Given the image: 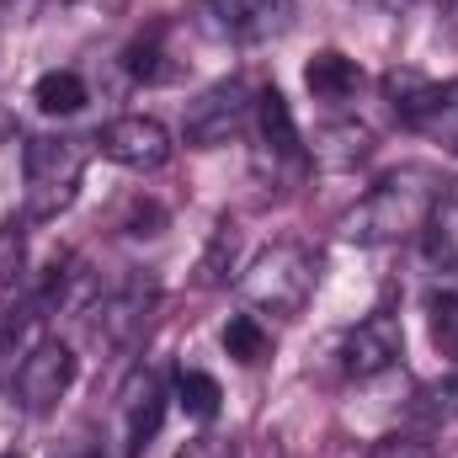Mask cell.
Wrapping results in <instances>:
<instances>
[{
  "label": "cell",
  "mask_w": 458,
  "mask_h": 458,
  "mask_svg": "<svg viewBox=\"0 0 458 458\" xmlns=\"http://www.w3.org/2000/svg\"><path fill=\"white\" fill-rule=\"evenodd\" d=\"M443 176L432 165H400V171H384L342 219L336 234L346 245H394V240H411L432 225V214L443 208Z\"/></svg>",
  "instance_id": "cell-1"
},
{
  "label": "cell",
  "mask_w": 458,
  "mask_h": 458,
  "mask_svg": "<svg viewBox=\"0 0 458 458\" xmlns=\"http://www.w3.org/2000/svg\"><path fill=\"white\" fill-rule=\"evenodd\" d=\"M86 160H91L86 139H75V133H32L21 144V208H27V219H38V225L59 219L81 192Z\"/></svg>",
  "instance_id": "cell-2"
},
{
  "label": "cell",
  "mask_w": 458,
  "mask_h": 458,
  "mask_svg": "<svg viewBox=\"0 0 458 458\" xmlns=\"http://www.w3.org/2000/svg\"><path fill=\"white\" fill-rule=\"evenodd\" d=\"M315 283H320V256H315L310 245H299V240L267 245V250L234 277V288H240V299L250 304V315H272V320L304 315Z\"/></svg>",
  "instance_id": "cell-3"
},
{
  "label": "cell",
  "mask_w": 458,
  "mask_h": 458,
  "mask_svg": "<svg viewBox=\"0 0 458 458\" xmlns=\"http://www.w3.org/2000/svg\"><path fill=\"white\" fill-rule=\"evenodd\" d=\"M250 128H256V176L267 187H283L288 192L310 171V144L299 139V123H293V113H288V102H283L277 86H261L256 91Z\"/></svg>",
  "instance_id": "cell-4"
},
{
  "label": "cell",
  "mask_w": 458,
  "mask_h": 458,
  "mask_svg": "<svg viewBox=\"0 0 458 458\" xmlns=\"http://www.w3.org/2000/svg\"><path fill=\"white\" fill-rule=\"evenodd\" d=\"M155 310H160V283L144 277V272L123 277L107 299L91 304V315H97V342L113 346V352H133V346L149 336Z\"/></svg>",
  "instance_id": "cell-5"
},
{
  "label": "cell",
  "mask_w": 458,
  "mask_h": 458,
  "mask_svg": "<svg viewBox=\"0 0 458 458\" xmlns=\"http://www.w3.org/2000/svg\"><path fill=\"white\" fill-rule=\"evenodd\" d=\"M293 0H198V27L219 43H272L293 27Z\"/></svg>",
  "instance_id": "cell-6"
},
{
  "label": "cell",
  "mask_w": 458,
  "mask_h": 458,
  "mask_svg": "<svg viewBox=\"0 0 458 458\" xmlns=\"http://www.w3.org/2000/svg\"><path fill=\"white\" fill-rule=\"evenodd\" d=\"M250 113H256V91H250L240 75H229V81H214V86L187 107L182 133H187L192 149H219V144L240 139V133L250 128Z\"/></svg>",
  "instance_id": "cell-7"
},
{
  "label": "cell",
  "mask_w": 458,
  "mask_h": 458,
  "mask_svg": "<svg viewBox=\"0 0 458 458\" xmlns=\"http://www.w3.org/2000/svg\"><path fill=\"white\" fill-rule=\"evenodd\" d=\"M70 384H75V352L64 342H54V336H43V342L27 346L21 362H16V373H11V394H16V405H21L27 416L54 411V405L70 394Z\"/></svg>",
  "instance_id": "cell-8"
},
{
  "label": "cell",
  "mask_w": 458,
  "mask_h": 458,
  "mask_svg": "<svg viewBox=\"0 0 458 458\" xmlns=\"http://www.w3.org/2000/svg\"><path fill=\"white\" fill-rule=\"evenodd\" d=\"M97 149L123 165V171H160L165 160H171V133H165V123L160 117H144V113H128V117H113V123H102V133H97Z\"/></svg>",
  "instance_id": "cell-9"
},
{
  "label": "cell",
  "mask_w": 458,
  "mask_h": 458,
  "mask_svg": "<svg viewBox=\"0 0 458 458\" xmlns=\"http://www.w3.org/2000/svg\"><path fill=\"white\" fill-rule=\"evenodd\" d=\"M405 352V331H400V315L394 310H373L368 320H357L342 336V368L346 378H378L400 362Z\"/></svg>",
  "instance_id": "cell-10"
},
{
  "label": "cell",
  "mask_w": 458,
  "mask_h": 458,
  "mask_svg": "<svg viewBox=\"0 0 458 458\" xmlns=\"http://www.w3.org/2000/svg\"><path fill=\"white\" fill-rule=\"evenodd\" d=\"M165 384L160 373H133L128 389H123V432H128V454H144L165 421Z\"/></svg>",
  "instance_id": "cell-11"
},
{
  "label": "cell",
  "mask_w": 458,
  "mask_h": 458,
  "mask_svg": "<svg viewBox=\"0 0 458 458\" xmlns=\"http://www.w3.org/2000/svg\"><path fill=\"white\" fill-rule=\"evenodd\" d=\"M384 102H389V113L400 117L405 128H427V117L437 113V97H443V86L432 81V75H421V70H384Z\"/></svg>",
  "instance_id": "cell-12"
},
{
  "label": "cell",
  "mask_w": 458,
  "mask_h": 458,
  "mask_svg": "<svg viewBox=\"0 0 458 458\" xmlns=\"http://www.w3.org/2000/svg\"><path fill=\"white\" fill-rule=\"evenodd\" d=\"M373 155V133L362 128V123H326L320 133H315V144H310V165H326V171H352V165H362Z\"/></svg>",
  "instance_id": "cell-13"
},
{
  "label": "cell",
  "mask_w": 458,
  "mask_h": 458,
  "mask_svg": "<svg viewBox=\"0 0 458 458\" xmlns=\"http://www.w3.org/2000/svg\"><path fill=\"white\" fill-rule=\"evenodd\" d=\"M165 38H171V21H155L149 32H139V38L123 48V70H128L133 81H144V86H165V81H176L182 64H171Z\"/></svg>",
  "instance_id": "cell-14"
},
{
  "label": "cell",
  "mask_w": 458,
  "mask_h": 458,
  "mask_svg": "<svg viewBox=\"0 0 458 458\" xmlns=\"http://www.w3.org/2000/svg\"><path fill=\"white\" fill-rule=\"evenodd\" d=\"M304 86H310V97H320V102H352L357 86H362V70H357V59H346V54H336V48H326V54L310 59Z\"/></svg>",
  "instance_id": "cell-15"
},
{
  "label": "cell",
  "mask_w": 458,
  "mask_h": 458,
  "mask_svg": "<svg viewBox=\"0 0 458 458\" xmlns=\"http://www.w3.org/2000/svg\"><path fill=\"white\" fill-rule=\"evenodd\" d=\"M171 394H176V405H182L192 421H214V416H219V405H225L219 378H214V373H203V368H176Z\"/></svg>",
  "instance_id": "cell-16"
},
{
  "label": "cell",
  "mask_w": 458,
  "mask_h": 458,
  "mask_svg": "<svg viewBox=\"0 0 458 458\" xmlns=\"http://www.w3.org/2000/svg\"><path fill=\"white\" fill-rule=\"evenodd\" d=\"M234 272H240V225L234 219H219L208 250H203V261H198V283L203 288H225Z\"/></svg>",
  "instance_id": "cell-17"
},
{
  "label": "cell",
  "mask_w": 458,
  "mask_h": 458,
  "mask_svg": "<svg viewBox=\"0 0 458 458\" xmlns=\"http://www.w3.org/2000/svg\"><path fill=\"white\" fill-rule=\"evenodd\" d=\"M32 102H38L48 117H70V113H81V107L91 102V91H86V81H81L75 70H48V75H38Z\"/></svg>",
  "instance_id": "cell-18"
},
{
  "label": "cell",
  "mask_w": 458,
  "mask_h": 458,
  "mask_svg": "<svg viewBox=\"0 0 458 458\" xmlns=\"http://www.w3.org/2000/svg\"><path fill=\"white\" fill-rule=\"evenodd\" d=\"M225 352L234 362H245V368L267 362V357H272V331L261 326V315H234L225 326Z\"/></svg>",
  "instance_id": "cell-19"
},
{
  "label": "cell",
  "mask_w": 458,
  "mask_h": 458,
  "mask_svg": "<svg viewBox=\"0 0 458 458\" xmlns=\"http://www.w3.org/2000/svg\"><path fill=\"white\" fill-rule=\"evenodd\" d=\"M427 320H432V342L458 362V293H432L427 299Z\"/></svg>",
  "instance_id": "cell-20"
},
{
  "label": "cell",
  "mask_w": 458,
  "mask_h": 458,
  "mask_svg": "<svg viewBox=\"0 0 458 458\" xmlns=\"http://www.w3.org/2000/svg\"><path fill=\"white\" fill-rule=\"evenodd\" d=\"M421 234H432V261L437 267H458V203H443Z\"/></svg>",
  "instance_id": "cell-21"
},
{
  "label": "cell",
  "mask_w": 458,
  "mask_h": 458,
  "mask_svg": "<svg viewBox=\"0 0 458 458\" xmlns=\"http://www.w3.org/2000/svg\"><path fill=\"white\" fill-rule=\"evenodd\" d=\"M368 458H437V443L421 432H389L368 448Z\"/></svg>",
  "instance_id": "cell-22"
},
{
  "label": "cell",
  "mask_w": 458,
  "mask_h": 458,
  "mask_svg": "<svg viewBox=\"0 0 458 458\" xmlns=\"http://www.w3.org/2000/svg\"><path fill=\"white\" fill-rule=\"evenodd\" d=\"M21 261H27V229L16 225H0V288L21 277Z\"/></svg>",
  "instance_id": "cell-23"
},
{
  "label": "cell",
  "mask_w": 458,
  "mask_h": 458,
  "mask_svg": "<svg viewBox=\"0 0 458 458\" xmlns=\"http://www.w3.org/2000/svg\"><path fill=\"white\" fill-rule=\"evenodd\" d=\"M421 133H432V139H443V144H454V149H458V81L443 86L437 113L427 117V128H421Z\"/></svg>",
  "instance_id": "cell-24"
},
{
  "label": "cell",
  "mask_w": 458,
  "mask_h": 458,
  "mask_svg": "<svg viewBox=\"0 0 458 458\" xmlns=\"http://www.w3.org/2000/svg\"><path fill=\"white\" fill-rule=\"evenodd\" d=\"M176 458H240V448H234V437H198Z\"/></svg>",
  "instance_id": "cell-25"
},
{
  "label": "cell",
  "mask_w": 458,
  "mask_h": 458,
  "mask_svg": "<svg viewBox=\"0 0 458 458\" xmlns=\"http://www.w3.org/2000/svg\"><path fill=\"white\" fill-rule=\"evenodd\" d=\"M368 5H378V11H389V16H400V11H411V5H421V0H368Z\"/></svg>",
  "instance_id": "cell-26"
},
{
  "label": "cell",
  "mask_w": 458,
  "mask_h": 458,
  "mask_svg": "<svg viewBox=\"0 0 458 458\" xmlns=\"http://www.w3.org/2000/svg\"><path fill=\"white\" fill-rule=\"evenodd\" d=\"M64 458H91V454H64Z\"/></svg>",
  "instance_id": "cell-27"
},
{
  "label": "cell",
  "mask_w": 458,
  "mask_h": 458,
  "mask_svg": "<svg viewBox=\"0 0 458 458\" xmlns=\"http://www.w3.org/2000/svg\"><path fill=\"white\" fill-rule=\"evenodd\" d=\"M5 458H27V454H5Z\"/></svg>",
  "instance_id": "cell-28"
},
{
  "label": "cell",
  "mask_w": 458,
  "mask_h": 458,
  "mask_svg": "<svg viewBox=\"0 0 458 458\" xmlns=\"http://www.w3.org/2000/svg\"><path fill=\"white\" fill-rule=\"evenodd\" d=\"M454 203H458V182H454Z\"/></svg>",
  "instance_id": "cell-29"
},
{
  "label": "cell",
  "mask_w": 458,
  "mask_h": 458,
  "mask_svg": "<svg viewBox=\"0 0 458 458\" xmlns=\"http://www.w3.org/2000/svg\"><path fill=\"white\" fill-rule=\"evenodd\" d=\"M5 5H11V0H0V11H5Z\"/></svg>",
  "instance_id": "cell-30"
}]
</instances>
